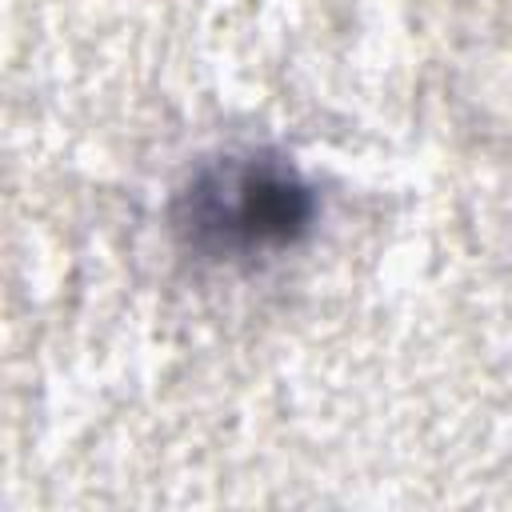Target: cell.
<instances>
[{"label":"cell","mask_w":512,"mask_h":512,"mask_svg":"<svg viewBox=\"0 0 512 512\" xmlns=\"http://www.w3.org/2000/svg\"><path fill=\"white\" fill-rule=\"evenodd\" d=\"M196 212L192 224L216 232L224 228L228 240L260 244V240H284L296 224H304V188L292 184L288 172L240 164L212 184H204L192 196Z\"/></svg>","instance_id":"obj_1"}]
</instances>
